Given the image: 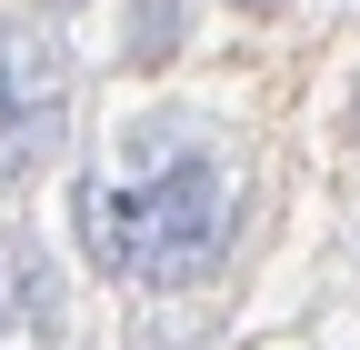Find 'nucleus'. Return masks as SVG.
Returning <instances> with one entry per match:
<instances>
[{
    "mask_svg": "<svg viewBox=\"0 0 360 350\" xmlns=\"http://www.w3.org/2000/svg\"><path fill=\"white\" fill-rule=\"evenodd\" d=\"M240 240V170L220 150V120L141 110L80 181V260L130 290H191Z\"/></svg>",
    "mask_w": 360,
    "mask_h": 350,
    "instance_id": "nucleus-1",
    "label": "nucleus"
},
{
    "mask_svg": "<svg viewBox=\"0 0 360 350\" xmlns=\"http://www.w3.org/2000/svg\"><path fill=\"white\" fill-rule=\"evenodd\" d=\"M70 130V60L51 30L0 20V190H20Z\"/></svg>",
    "mask_w": 360,
    "mask_h": 350,
    "instance_id": "nucleus-2",
    "label": "nucleus"
},
{
    "mask_svg": "<svg viewBox=\"0 0 360 350\" xmlns=\"http://www.w3.org/2000/svg\"><path fill=\"white\" fill-rule=\"evenodd\" d=\"M60 320V280L30 240H0V350H40Z\"/></svg>",
    "mask_w": 360,
    "mask_h": 350,
    "instance_id": "nucleus-3",
    "label": "nucleus"
},
{
    "mask_svg": "<svg viewBox=\"0 0 360 350\" xmlns=\"http://www.w3.org/2000/svg\"><path fill=\"white\" fill-rule=\"evenodd\" d=\"M180 40H191V11H180V0H130V51H120V60L150 70V60L180 51Z\"/></svg>",
    "mask_w": 360,
    "mask_h": 350,
    "instance_id": "nucleus-4",
    "label": "nucleus"
},
{
    "mask_svg": "<svg viewBox=\"0 0 360 350\" xmlns=\"http://www.w3.org/2000/svg\"><path fill=\"white\" fill-rule=\"evenodd\" d=\"M231 11H281V0H231Z\"/></svg>",
    "mask_w": 360,
    "mask_h": 350,
    "instance_id": "nucleus-5",
    "label": "nucleus"
}]
</instances>
